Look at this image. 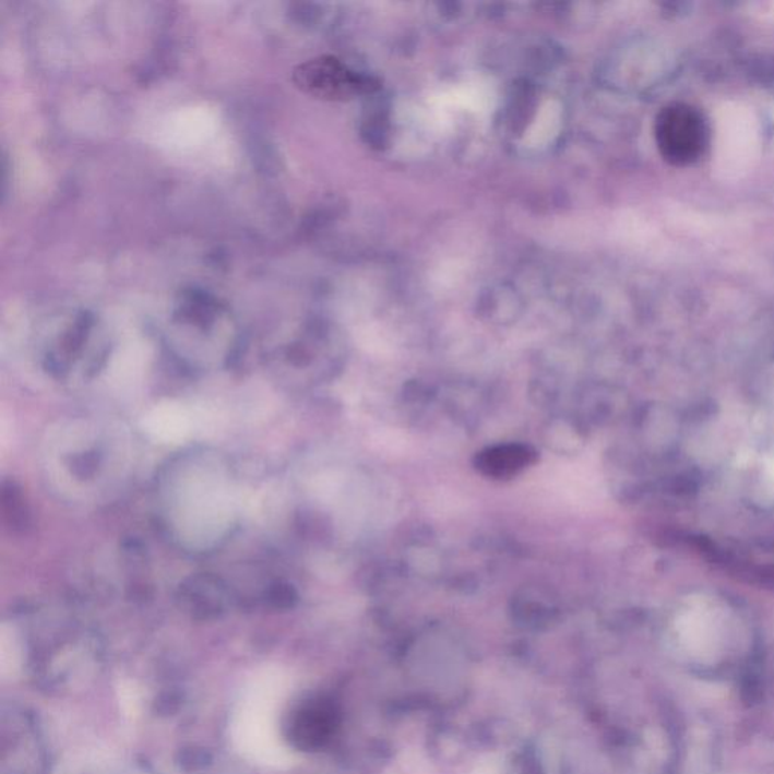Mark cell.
Here are the masks:
<instances>
[{
    "label": "cell",
    "instance_id": "cell-1",
    "mask_svg": "<svg viewBox=\"0 0 774 774\" xmlns=\"http://www.w3.org/2000/svg\"><path fill=\"white\" fill-rule=\"evenodd\" d=\"M294 81L302 92L325 100L353 99L376 92L379 86L372 78L355 72L333 57L305 62L294 73Z\"/></svg>",
    "mask_w": 774,
    "mask_h": 774
},
{
    "label": "cell",
    "instance_id": "cell-2",
    "mask_svg": "<svg viewBox=\"0 0 774 774\" xmlns=\"http://www.w3.org/2000/svg\"><path fill=\"white\" fill-rule=\"evenodd\" d=\"M180 600L195 615H219L230 604V591L214 575L192 576L180 587Z\"/></svg>",
    "mask_w": 774,
    "mask_h": 774
},
{
    "label": "cell",
    "instance_id": "cell-3",
    "mask_svg": "<svg viewBox=\"0 0 774 774\" xmlns=\"http://www.w3.org/2000/svg\"><path fill=\"white\" fill-rule=\"evenodd\" d=\"M534 462V451L524 445L490 448L478 455L477 465L489 477L509 478Z\"/></svg>",
    "mask_w": 774,
    "mask_h": 774
},
{
    "label": "cell",
    "instance_id": "cell-4",
    "mask_svg": "<svg viewBox=\"0 0 774 774\" xmlns=\"http://www.w3.org/2000/svg\"><path fill=\"white\" fill-rule=\"evenodd\" d=\"M702 128L690 112L669 114L662 123V141L667 152L676 156H691L702 141Z\"/></svg>",
    "mask_w": 774,
    "mask_h": 774
},
{
    "label": "cell",
    "instance_id": "cell-5",
    "mask_svg": "<svg viewBox=\"0 0 774 774\" xmlns=\"http://www.w3.org/2000/svg\"><path fill=\"white\" fill-rule=\"evenodd\" d=\"M2 505L5 517L14 528L25 529L29 526L31 514L25 498L14 483L3 485Z\"/></svg>",
    "mask_w": 774,
    "mask_h": 774
}]
</instances>
